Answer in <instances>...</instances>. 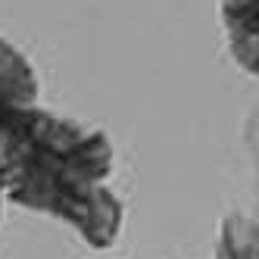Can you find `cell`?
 <instances>
[{
    "label": "cell",
    "instance_id": "1",
    "mask_svg": "<svg viewBox=\"0 0 259 259\" xmlns=\"http://www.w3.org/2000/svg\"><path fill=\"white\" fill-rule=\"evenodd\" d=\"M113 144L100 128L38 103L4 113L7 200L63 219L91 247H113L125 206L109 188Z\"/></svg>",
    "mask_w": 259,
    "mask_h": 259
},
{
    "label": "cell",
    "instance_id": "2",
    "mask_svg": "<svg viewBox=\"0 0 259 259\" xmlns=\"http://www.w3.org/2000/svg\"><path fill=\"white\" fill-rule=\"evenodd\" d=\"M219 13L231 60L259 78V0H222Z\"/></svg>",
    "mask_w": 259,
    "mask_h": 259
},
{
    "label": "cell",
    "instance_id": "3",
    "mask_svg": "<svg viewBox=\"0 0 259 259\" xmlns=\"http://www.w3.org/2000/svg\"><path fill=\"white\" fill-rule=\"evenodd\" d=\"M31 103H38V75L19 47L0 38V113Z\"/></svg>",
    "mask_w": 259,
    "mask_h": 259
},
{
    "label": "cell",
    "instance_id": "4",
    "mask_svg": "<svg viewBox=\"0 0 259 259\" xmlns=\"http://www.w3.org/2000/svg\"><path fill=\"white\" fill-rule=\"evenodd\" d=\"M212 259H259V222L247 215H228L222 222Z\"/></svg>",
    "mask_w": 259,
    "mask_h": 259
},
{
    "label": "cell",
    "instance_id": "5",
    "mask_svg": "<svg viewBox=\"0 0 259 259\" xmlns=\"http://www.w3.org/2000/svg\"><path fill=\"white\" fill-rule=\"evenodd\" d=\"M7 113V109H4ZM4 113H0V212H4V200H7V165H4Z\"/></svg>",
    "mask_w": 259,
    "mask_h": 259
}]
</instances>
